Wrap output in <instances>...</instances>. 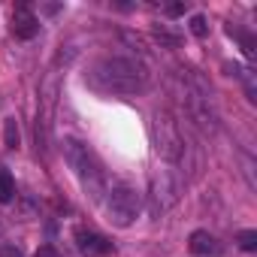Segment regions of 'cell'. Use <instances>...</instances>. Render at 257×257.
Returning a JSON list of instances; mask_svg holds the SVG:
<instances>
[{"label":"cell","mask_w":257,"mask_h":257,"mask_svg":"<svg viewBox=\"0 0 257 257\" xmlns=\"http://www.w3.org/2000/svg\"><path fill=\"white\" fill-rule=\"evenodd\" d=\"M155 40L161 43V46H170V49H179V37L176 34H170V31H164V28H155Z\"/></svg>","instance_id":"4fadbf2b"},{"label":"cell","mask_w":257,"mask_h":257,"mask_svg":"<svg viewBox=\"0 0 257 257\" xmlns=\"http://www.w3.org/2000/svg\"><path fill=\"white\" fill-rule=\"evenodd\" d=\"M106 194H109L106 197V215H109V221L115 227H131L137 221L140 209H143L140 194L131 185H112Z\"/></svg>","instance_id":"3957f363"},{"label":"cell","mask_w":257,"mask_h":257,"mask_svg":"<svg viewBox=\"0 0 257 257\" xmlns=\"http://www.w3.org/2000/svg\"><path fill=\"white\" fill-rule=\"evenodd\" d=\"M0 257H22V254H19V248H10L7 245V248H0Z\"/></svg>","instance_id":"9a60e30c"},{"label":"cell","mask_w":257,"mask_h":257,"mask_svg":"<svg viewBox=\"0 0 257 257\" xmlns=\"http://www.w3.org/2000/svg\"><path fill=\"white\" fill-rule=\"evenodd\" d=\"M85 79H88L91 88H97L103 94H140L149 85V70L137 58L115 55V58L97 61Z\"/></svg>","instance_id":"6da1fadb"},{"label":"cell","mask_w":257,"mask_h":257,"mask_svg":"<svg viewBox=\"0 0 257 257\" xmlns=\"http://www.w3.org/2000/svg\"><path fill=\"white\" fill-rule=\"evenodd\" d=\"M61 149H64V158H67L70 170H73L76 179L82 182V188H85L94 200H100L103 191H106V176H103V167H100V161L94 158V152H91L85 143H79V140H64Z\"/></svg>","instance_id":"7a4b0ae2"},{"label":"cell","mask_w":257,"mask_h":257,"mask_svg":"<svg viewBox=\"0 0 257 257\" xmlns=\"http://www.w3.org/2000/svg\"><path fill=\"white\" fill-rule=\"evenodd\" d=\"M40 34V19L28 10V7H19L13 13V37L19 40H34Z\"/></svg>","instance_id":"52a82bcc"},{"label":"cell","mask_w":257,"mask_h":257,"mask_svg":"<svg viewBox=\"0 0 257 257\" xmlns=\"http://www.w3.org/2000/svg\"><path fill=\"white\" fill-rule=\"evenodd\" d=\"M4 146H7V149H19V146H22V134H19L16 118H7V121H4Z\"/></svg>","instance_id":"9c48e42d"},{"label":"cell","mask_w":257,"mask_h":257,"mask_svg":"<svg viewBox=\"0 0 257 257\" xmlns=\"http://www.w3.org/2000/svg\"><path fill=\"white\" fill-rule=\"evenodd\" d=\"M188 251L197 254V257H209V254L218 251V242H215V236L209 230H194L188 236Z\"/></svg>","instance_id":"ba28073f"},{"label":"cell","mask_w":257,"mask_h":257,"mask_svg":"<svg viewBox=\"0 0 257 257\" xmlns=\"http://www.w3.org/2000/svg\"><path fill=\"white\" fill-rule=\"evenodd\" d=\"M16 197V182L10 173H0V203H10Z\"/></svg>","instance_id":"8fae6325"},{"label":"cell","mask_w":257,"mask_h":257,"mask_svg":"<svg viewBox=\"0 0 257 257\" xmlns=\"http://www.w3.org/2000/svg\"><path fill=\"white\" fill-rule=\"evenodd\" d=\"M236 245L242 251H257V230H239L236 233Z\"/></svg>","instance_id":"30bf717a"},{"label":"cell","mask_w":257,"mask_h":257,"mask_svg":"<svg viewBox=\"0 0 257 257\" xmlns=\"http://www.w3.org/2000/svg\"><path fill=\"white\" fill-rule=\"evenodd\" d=\"M155 137H158V152H161L164 158L179 161V158L185 155V140H182V134H179L176 121H173L167 112H158V118H155Z\"/></svg>","instance_id":"277c9868"},{"label":"cell","mask_w":257,"mask_h":257,"mask_svg":"<svg viewBox=\"0 0 257 257\" xmlns=\"http://www.w3.org/2000/svg\"><path fill=\"white\" fill-rule=\"evenodd\" d=\"M164 13H167V16H173V19H176V16H185V4H167V7H164Z\"/></svg>","instance_id":"5bb4252c"},{"label":"cell","mask_w":257,"mask_h":257,"mask_svg":"<svg viewBox=\"0 0 257 257\" xmlns=\"http://www.w3.org/2000/svg\"><path fill=\"white\" fill-rule=\"evenodd\" d=\"M188 28H191V34H194L197 40H203V37L209 34V22H206L203 16H191V25H188Z\"/></svg>","instance_id":"7c38bea8"},{"label":"cell","mask_w":257,"mask_h":257,"mask_svg":"<svg viewBox=\"0 0 257 257\" xmlns=\"http://www.w3.org/2000/svg\"><path fill=\"white\" fill-rule=\"evenodd\" d=\"M76 248L82 257H106L112 251V242L100 233H91V230H79L76 233Z\"/></svg>","instance_id":"8992f818"},{"label":"cell","mask_w":257,"mask_h":257,"mask_svg":"<svg viewBox=\"0 0 257 257\" xmlns=\"http://www.w3.org/2000/svg\"><path fill=\"white\" fill-rule=\"evenodd\" d=\"M149 200H152V215H161L170 206H176V200H179V182H176L173 170H158L152 176V194H149Z\"/></svg>","instance_id":"5b68a950"}]
</instances>
